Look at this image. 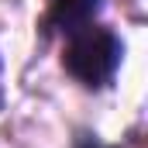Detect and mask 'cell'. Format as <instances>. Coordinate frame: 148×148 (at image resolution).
<instances>
[{"label":"cell","mask_w":148,"mask_h":148,"mask_svg":"<svg viewBox=\"0 0 148 148\" xmlns=\"http://www.w3.org/2000/svg\"><path fill=\"white\" fill-rule=\"evenodd\" d=\"M7 103V83H3V55H0V110Z\"/></svg>","instance_id":"obj_3"},{"label":"cell","mask_w":148,"mask_h":148,"mask_svg":"<svg viewBox=\"0 0 148 148\" xmlns=\"http://www.w3.org/2000/svg\"><path fill=\"white\" fill-rule=\"evenodd\" d=\"M124 45L110 28L100 24H83L69 31L66 45V69L83 83V86H107L121 66Z\"/></svg>","instance_id":"obj_1"},{"label":"cell","mask_w":148,"mask_h":148,"mask_svg":"<svg viewBox=\"0 0 148 148\" xmlns=\"http://www.w3.org/2000/svg\"><path fill=\"white\" fill-rule=\"evenodd\" d=\"M100 3L103 0H52L48 21L55 28H62V31H76V28H83V24L93 21V14L100 10Z\"/></svg>","instance_id":"obj_2"},{"label":"cell","mask_w":148,"mask_h":148,"mask_svg":"<svg viewBox=\"0 0 148 148\" xmlns=\"http://www.w3.org/2000/svg\"><path fill=\"white\" fill-rule=\"evenodd\" d=\"M83 148H100V145H97V141H93V145H90V141H86V145H83Z\"/></svg>","instance_id":"obj_4"}]
</instances>
